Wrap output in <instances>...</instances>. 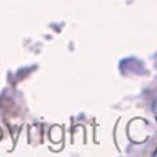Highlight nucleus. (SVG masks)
I'll use <instances>...</instances> for the list:
<instances>
[{"instance_id":"nucleus-1","label":"nucleus","mask_w":157,"mask_h":157,"mask_svg":"<svg viewBox=\"0 0 157 157\" xmlns=\"http://www.w3.org/2000/svg\"><path fill=\"white\" fill-rule=\"evenodd\" d=\"M154 111H155V115H157V101L154 103Z\"/></svg>"},{"instance_id":"nucleus-2","label":"nucleus","mask_w":157,"mask_h":157,"mask_svg":"<svg viewBox=\"0 0 157 157\" xmlns=\"http://www.w3.org/2000/svg\"><path fill=\"white\" fill-rule=\"evenodd\" d=\"M155 155H157V152H155Z\"/></svg>"}]
</instances>
